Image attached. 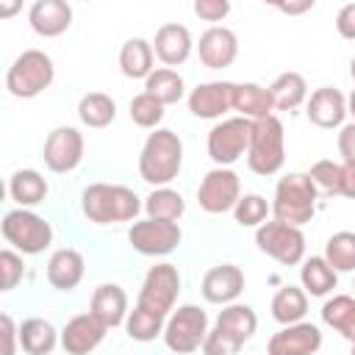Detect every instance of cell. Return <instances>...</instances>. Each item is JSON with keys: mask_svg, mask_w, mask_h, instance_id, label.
Instances as JSON below:
<instances>
[{"mask_svg": "<svg viewBox=\"0 0 355 355\" xmlns=\"http://www.w3.org/2000/svg\"><path fill=\"white\" fill-rule=\"evenodd\" d=\"M233 97H236V83L208 80V83H197L189 92L186 103L197 119H219L222 114H227L233 108Z\"/></svg>", "mask_w": 355, "mask_h": 355, "instance_id": "9a60e30c", "label": "cell"}, {"mask_svg": "<svg viewBox=\"0 0 355 355\" xmlns=\"http://www.w3.org/2000/svg\"><path fill=\"white\" fill-rule=\"evenodd\" d=\"M322 347V330L313 322H297L280 327L269 344L266 355H316Z\"/></svg>", "mask_w": 355, "mask_h": 355, "instance_id": "2e32d148", "label": "cell"}, {"mask_svg": "<svg viewBox=\"0 0 355 355\" xmlns=\"http://www.w3.org/2000/svg\"><path fill=\"white\" fill-rule=\"evenodd\" d=\"M58 341L61 333L53 327V322L42 316H31L19 324V347L25 355H50Z\"/></svg>", "mask_w": 355, "mask_h": 355, "instance_id": "484cf974", "label": "cell"}, {"mask_svg": "<svg viewBox=\"0 0 355 355\" xmlns=\"http://www.w3.org/2000/svg\"><path fill=\"white\" fill-rule=\"evenodd\" d=\"M352 288H355V280H352Z\"/></svg>", "mask_w": 355, "mask_h": 355, "instance_id": "f5cc1de1", "label": "cell"}, {"mask_svg": "<svg viewBox=\"0 0 355 355\" xmlns=\"http://www.w3.org/2000/svg\"><path fill=\"white\" fill-rule=\"evenodd\" d=\"M336 31H338L341 39L355 42V3H347V6L338 8V14H336Z\"/></svg>", "mask_w": 355, "mask_h": 355, "instance_id": "7bdbcfd3", "label": "cell"}, {"mask_svg": "<svg viewBox=\"0 0 355 355\" xmlns=\"http://www.w3.org/2000/svg\"><path fill=\"white\" fill-rule=\"evenodd\" d=\"M183 166V141L169 128H155L139 153V178L153 189L169 186Z\"/></svg>", "mask_w": 355, "mask_h": 355, "instance_id": "7a4b0ae2", "label": "cell"}, {"mask_svg": "<svg viewBox=\"0 0 355 355\" xmlns=\"http://www.w3.org/2000/svg\"><path fill=\"white\" fill-rule=\"evenodd\" d=\"M241 200V180L230 166H214L197 186V202L205 214H227Z\"/></svg>", "mask_w": 355, "mask_h": 355, "instance_id": "4fadbf2b", "label": "cell"}, {"mask_svg": "<svg viewBox=\"0 0 355 355\" xmlns=\"http://www.w3.org/2000/svg\"><path fill=\"white\" fill-rule=\"evenodd\" d=\"M194 50V42H191V33L186 25L180 22H166L155 31V39H153V53L161 64H166L169 69L172 67H180L189 61Z\"/></svg>", "mask_w": 355, "mask_h": 355, "instance_id": "ffe728a7", "label": "cell"}, {"mask_svg": "<svg viewBox=\"0 0 355 355\" xmlns=\"http://www.w3.org/2000/svg\"><path fill=\"white\" fill-rule=\"evenodd\" d=\"M255 244H258V250L263 255L275 258L283 266H297V263L305 261V236H302V227H291V225H283L277 219L263 222L255 230Z\"/></svg>", "mask_w": 355, "mask_h": 355, "instance_id": "8fae6325", "label": "cell"}, {"mask_svg": "<svg viewBox=\"0 0 355 355\" xmlns=\"http://www.w3.org/2000/svg\"><path fill=\"white\" fill-rule=\"evenodd\" d=\"M105 333L108 327L94 313H78L61 327V347L67 355H89L103 344Z\"/></svg>", "mask_w": 355, "mask_h": 355, "instance_id": "e0dca14e", "label": "cell"}, {"mask_svg": "<svg viewBox=\"0 0 355 355\" xmlns=\"http://www.w3.org/2000/svg\"><path fill=\"white\" fill-rule=\"evenodd\" d=\"M47 191H50V186H47L44 175L36 169H17L8 178V197L19 208H33V205L44 202Z\"/></svg>", "mask_w": 355, "mask_h": 355, "instance_id": "83f0119b", "label": "cell"}, {"mask_svg": "<svg viewBox=\"0 0 355 355\" xmlns=\"http://www.w3.org/2000/svg\"><path fill=\"white\" fill-rule=\"evenodd\" d=\"M286 164V130L283 122L272 114L266 119H255L250 130V147H247V166L261 175H277Z\"/></svg>", "mask_w": 355, "mask_h": 355, "instance_id": "5b68a950", "label": "cell"}, {"mask_svg": "<svg viewBox=\"0 0 355 355\" xmlns=\"http://www.w3.org/2000/svg\"><path fill=\"white\" fill-rule=\"evenodd\" d=\"M178 294H180V272H178V266L175 263H155V266L147 269V275L141 280L136 305L166 319L175 311Z\"/></svg>", "mask_w": 355, "mask_h": 355, "instance_id": "9c48e42d", "label": "cell"}, {"mask_svg": "<svg viewBox=\"0 0 355 355\" xmlns=\"http://www.w3.org/2000/svg\"><path fill=\"white\" fill-rule=\"evenodd\" d=\"M308 313V294L302 286H283L275 291L272 297V319L280 322L283 327L286 324H297L302 322Z\"/></svg>", "mask_w": 355, "mask_h": 355, "instance_id": "1f68e13d", "label": "cell"}, {"mask_svg": "<svg viewBox=\"0 0 355 355\" xmlns=\"http://www.w3.org/2000/svg\"><path fill=\"white\" fill-rule=\"evenodd\" d=\"M164 324L166 319L164 316H155L139 305H133V311L128 313V322H125V330L133 341L139 344H147V341H155L158 336H164Z\"/></svg>", "mask_w": 355, "mask_h": 355, "instance_id": "8d00e7d4", "label": "cell"}, {"mask_svg": "<svg viewBox=\"0 0 355 355\" xmlns=\"http://www.w3.org/2000/svg\"><path fill=\"white\" fill-rule=\"evenodd\" d=\"M164 108H166V105H161L153 94L139 92V94L130 100L128 114H130V122H133V125H139V128H144V130H155V128L161 125L164 114H166Z\"/></svg>", "mask_w": 355, "mask_h": 355, "instance_id": "74e56055", "label": "cell"}, {"mask_svg": "<svg viewBox=\"0 0 355 355\" xmlns=\"http://www.w3.org/2000/svg\"><path fill=\"white\" fill-rule=\"evenodd\" d=\"M0 324H3V355H17V341H19V327L14 324V319L8 313L0 316Z\"/></svg>", "mask_w": 355, "mask_h": 355, "instance_id": "ee69618b", "label": "cell"}, {"mask_svg": "<svg viewBox=\"0 0 355 355\" xmlns=\"http://www.w3.org/2000/svg\"><path fill=\"white\" fill-rule=\"evenodd\" d=\"M233 111H239V116L255 122V119H266L275 114V103L266 86L261 83H236V97H233Z\"/></svg>", "mask_w": 355, "mask_h": 355, "instance_id": "4316f807", "label": "cell"}, {"mask_svg": "<svg viewBox=\"0 0 355 355\" xmlns=\"http://www.w3.org/2000/svg\"><path fill=\"white\" fill-rule=\"evenodd\" d=\"M305 114H308V119L316 128H324V130L341 128L344 125V116H347V97L338 89H333V86H319L308 97Z\"/></svg>", "mask_w": 355, "mask_h": 355, "instance_id": "7402d4cb", "label": "cell"}, {"mask_svg": "<svg viewBox=\"0 0 355 355\" xmlns=\"http://www.w3.org/2000/svg\"><path fill=\"white\" fill-rule=\"evenodd\" d=\"M250 130H252V122L244 119V116H230V119L216 122V125L208 130V139H205L208 158H211L216 166H230V164H236L241 155H247Z\"/></svg>", "mask_w": 355, "mask_h": 355, "instance_id": "30bf717a", "label": "cell"}, {"mask_svg": "<svg viewBox=\"0 0 355 355\" xmlns=\"http://www.w3.org/2000/svg\"><path fill=\"white\" fill-rule=\"evenodd\" d=\"M349 78H352V80H355V55H352V58H349Z\"/></svg>", "mask_w": 355, "mask_h": 355, "instance_id": "f907efd6", "label": "cell"}, {"mask_svg": "<svg viewBox=\"0 0 355 355\" xmlns=\"http://www.w3.org/2000/svg\"><path fill=\"white\" fill-rule=\"evenodd\" d=\"M28 22L33 33L44 39H55L69 31L72 25V6L67 0H36L28 8Z\"/></svg>", "mask_w": 355, "mask_h": 355, "instance_id": "44dd1931", "label": "cell"}, {"mask_svg": "<svg viewBox=\"0 0 355 355\" xmlns=\"http://www.w3.org/2000/svg\"><path fill=\"white\" fill-rule=\"evenodd\" d=\"M89 313H94L108 330L119 327L128 322V294L122 286L116 283H103L94 288L92 294V302H89Z\"/></svg>", "mask_w": 355, "mask_h": 355, "instance_id": "603a6c76", "label": "cell"}, {"mask_svg": "<svg viewBox=\"0 0 355 355\" xmlns=\"http://www.w3.org/2000/svg\"><path fill=\"white\" fill-rule=\"evenodd\" d=\"M194 14L205 22H222L230 14V3L227 0H197L194 3Z\"/></svg>", "mask_w": 355, "mask_h": 355, "instance_id": "b9f144b4", "label": "cell"}, {"mask_svg": "<svg viewBox=\"0 0 355 355\" xmlns=\"http://www.w3.org/2000/svg\"><path fill=\"white\" fill-rule=\"evenodd\" d=\"M322 322L344 336L349 344L355 341V297L352 294H333L322 305Z\"/></svg>", "mask_w": 355, "mask_h": 355, "instance_id": "f546056e", "label": "cell"}, {"mask_svg": "<svg viewBox=\"0 0 355 355\" xmlns=\"http://www.w3.org/2000/svg\"><path fill=\"white\" fill-rule=\"evenodd\" d=\"M53 78H55V64H53V58H50L44 50L31 47V50H22V53L11 61V67H8V72H6V89H8V94L17 97V100H33V97H39L44 89H50Z\"/></svg>", "mask_w": 355, "mask_h": 355, "instance_id": "8992f818", "label": "cell"}, {"mask_svg": "<svg viewBox=\"0 0 355 355\" xmlns=\"http://www.w3.org/2000/svg\"><path fill=\"white\" fill-rule=\"evenodd\" d=\"M153 61H155V53H153V44L141 36H133L122 44L119 50V69L125 78L130 80H147L153 75Z\"/></svg>", "mask_w": 355, "mask_h": 355, "instance_id": "d4e9b609", "label": "cell"}, {"mask_svg": "<svg viewBox=\"0 0 355 355\" xmlns=\"http://www.w3.org/2000/svg\"><path fill=\"white\" fill-rule=\"evenodd\" d=\"M205 336H208V313L194 305V302H186V305H178L169 316H166V324H164V344L169 352L175 355H191L197 349H202L205 344Z\"/></svg>", "mask_w": 355, "mask_h": 355, "instance_id": "ba28073f", "label": "cell"}, {"mask_svg": "<svg viewBox=\"0 0 355 355\" xmlns=\"http://www.w3.org/2000/svg\"><path fill=\"white\" fill-rule=\"evenodd\" d=\"M300 283L311 297H327L338 286V272L324 261V255H311L300 266Z\"/></svg>", "mask_w": 355, "mask_h": 355, "instance_id": "f1b7e54d", "label": "cell"}, {"mask_svg": "<svg viewBox=\"0 0 355 355\" xmlns=\"http://www.w3.org/2000/svg\"><path fill=\"white\" fill-rule=\"evenodd\" d=\"M316 200H319V191H316L313 180L308 178V172H288L275 186L272 216L283 225L302 227L313 219Z\"/></svg>", "mask_w": 355, "mask_h": 355, "instance_id": "277c9868", "label": "cell"}, {"mask_svg": "<svg viewBox=\"0 0 355 355\" xmlns=\"http://www.w3.org/2000/svg\"><path fill=\"white\" fill-rule=\"evenodd\" d=\"M269 94H272L275 111H294L302 103H308V83L300 72H280L269 83Z\"/></svg>", "mask_w": 355, "mask_h": 355, "instance_id": "4dcf8cb0", "label": "cell"}, {"mask_svg": "<svg viewBox=\"0 0 355 355\" xmlns=\"http://www.w3.org/2000/svg\"><path fill=\"white\" fill-rule=\"evenodd\" d=\"M144 208L141 197L119 183H89L80 191V211L94 225L133 222Z\"/></svg>", "mask_w": 355, "mask_h": 355, "instance_id": "6da1fadb", "label": "cell"}, {"mask_svg": "<svg viewBox=\"0 0 355 355\" xmlns=\"http://www.w3.org/2000/svg\"><path fill=\"white\" fill-rule=\"evenodd\" d=\"M78 119L86 128H108L116 119V103L105 92H86L78 100Z\"/></svg>", "mask_w": 355, "mask_h": 355, "instance_id": "836d02e7", "label": "cell"}, {"mask_svg": "<svg viewBox=\"0 0 355 355\" xmlns=\"http://www.w3.org/2000/svg\"><path fill=\"white\" fill-rule=\"evenodd\" d=\"M144 92L153 94L161 105H175L186 97V80L178 69L169 67H158L153 69V75L144 80Z\"/></svg>", "mask_w": 355, "mask_h": 355, "instance_id": "d6a6232c", "label": "cell"}, {"mask_svg": "<svg viewBox=\"0 0 355 355\" xmlns=\"http://www.w3.org/2000/svg\"><path fill=\"white\" fill-rule=\"evenodd\" d=\"M316 3L313 0H300V3H275V8L277 11H283V14H305V11H311Z\"/></svg>", "mask_w": 355, "mask_h": 355, "instance_id": "7dc6e473", "label": "cell"}, {"mask_svg": "<svg viewBox=\"0 0 355 355\" xmlns=\"http://www.w3.org/2000/svg\"><path fill=\"white\" fill-rule=\"evenodd\" d=\"M83 150H86L83 133L78 128H72V125H58L55 130L47 133L42 158H44V166L50 172L67 175L83 161Z\"/></svg>", "mask_w": 355, "mask_h": 355, "instance_id": "5bb4252c", "label": "cell"}, {"mask_svg": "<svg viewBox=\"0 0 355 355\" xmlns=\"http://www.w3.org/2000/svg\"><path fill=\"white\" fill-rule=\"evenodd\" d=\"M86 261L75 247H61L47 261V283L58 291H72L83 280Z\"/></svg>", "mask_w": 355, "mask_h": 355, "instance_id": "cb8c5ba5", "label": "cell"}, {"mask_svg": "<svg viewBox=\"0 0 355 355\" xmlns=\"http://www.w3.org/2000/svg\"><path fill=\"white\" fill-rule=\"evenodd\" d=\"M183 239V230L178 222H166V219H139L130 225L128 230V241L136 252L150 255V258H161L178 250Z\"/></svg>", "mask_w": 355, "mask_h": 355, "instance_id": "7c38bea8", "label": "cell"}, {"mask_svg": "<svg viewBox=\"0 0 355 355\" xmlns=\"http://www.w3.org/2000/svg\"><path fill=\"white\" fill-rule=\"evenodd\" d=\"M338 194L347 200H355V164L352 161L341 164V191Z\"/></svg>", "mask_w": 355, "mask_h": 355, "instance_id": "bcb514c9", "label": "cell"}, {"mask_svg": "<svg viewBox=\"0 0 355 355\" xmlns=\"http://www.w3.org/2000/svg\"><path fill=\"white\" fill-rule=\"evenodd\" d=\"M338 153H341L344 161L355 164V122L341 125V130H338Z\"/></svg>", "mask_w": 355, "mask_h": 355, "instance_id": "f6af8a7d", "label": "cell"}, {"mask_svg": "<svg viewBox=\"0 0 355 355\" xmlns=\"http://www.w3.org/2000/svg\"><path fill=\"white\" fill-rule=\"evenodd\" d=\"M347 114H352V122H355V89H352L349 97H347Z\"/></svg>", "mask_w": 355, "mask_h": 355, "instance_id": "681fc988", "label": "cell"}, {"mask_svg": "<svg viewBox=\"0 0 355 355\" xmlns=\"http://www.w3.org/2000/svg\"><path fill=\"white\" fill-rule=\"evenodd\" d=\"M202 300L211 305H230L244 291V272L236 263H219L211 266L202 277Z\"/></svg>", "mask_w": 355, "mask_h": 355, "instance_id": "ac0fdd59", "label": "cell"}, {"mask_svg": "<svg viewBox=\"0 0 355 355\" xmlns=\"http://www.w3.org/2000/svg\"><path fill=\"white\" fill-rule=\"evenodd\" d=\"M14 11H19V3H0V17H11Z\"/></svg>", "mask_w": 355, "mask_h": 355, "instance_id": "c3c4849f", "label": "cell"}, {"mask_svg": "<svg viewBox=\"0 0 355 355\" xmlns=\"http://www.w3.org/2000/svg\"><path fill=\"white\" fill-rule=\"evenodd\" d=\"M349 355H355V341H352V349H349Z\"/></svg>", "mask_w": 355, "mask_h": 355, "instance_id": "816d5d0a", "label": "cell"}, {"mask_svg": "<svg viewBox=\"0 0 355 355\" xmlns=\"http://www.w3.org/2000/svg\"><path fill=\"white\" fill-rule=\"evenodd\" d=\"M197 55L208 69H227L239 55V39L230 28L214 25L197 42Z\"/></svg>", "mask_w": 355, "mask_h": 355, "instance_id": "d6986e66", "label": "cell"}, {"mask_svg": "<svg viewBox=\"0 0 355 355\" xmlns=\"http://www.w3.org/2000/svg\"><path fill=\"white\" fill-rule=\"evenodd\" d=\"M3 239L22 255H39L53 244V225L31 208H14L0 222Z\"/></svg>", "mask_w": 355, "mask_h": 355, "instance_id": "52a82bcc", "label": "cell"}, {"mask_svg": "<svg viewBox=\"0 0 355 355\" xmlns=\"http://www.w3.org/2000/svg\"><path fill=\"white\" fill-rule=\"evenodd\" d=\"M308 178L313 180L316 191L324 194V197H333L341 191V164L330 161V158H322L316 161L311 169H308Z\"/></svg>", "mask_w": 355, "mask_h": 355, "instance_id": "ab89813d", "label": "cell"}, {"mask_svg": "<svg viewBox=\"0 0 355 355\" xmlns=\"http://www.w3.org/2000/svg\"><path fill=\"white\" fill-rule=\"evenodd\" d=\"M144 211L150 219H166V222H178L183 214H186V200L180 191L169 189V186H161V189H153L147 197H144Z\"/></svg>", "mask_w": 355, "mask_h": 355, "instance_id": "e575fe53", "label": "cell"}, {"mask_svg": "<svg viewBox=\"0 0 355 355\" xmlns=\"http://www.w3.org/2000/svg\"><path fill=\"white\" fill-rule=\"evenodd\" d=\"M269 214H272V205L266 202V197L261 194H241V200L236 202L233 208V219L236 225L241 227H261L263 222H269Z\"/></svg>", "mask_w": 355, "mask_h": 355, "instance_id": "f35d334b", "label": "cell"}, {"mask_svg": "<svg viewBox=\"0 0 355 355\" xmlns=\"http://www.w3.org/2000/svg\"><path fill=\"white\" fill-rule=\"evenodd\" d=\"M324 261L336 272H355V233L338 230L324 241Z\"/></svg>", "mask_w": 355, "mask_h": 355, "instance_id": "d590c367", "label": "cell"}, {"mask_svg": "<svg viewBox=\"0 0 355 355\" xmlns=\"http://www.w3.org/2000/svg\"><path fill=\"white\" fill-rule=\"evenodd\" d=\"M258 330V316L244 302H230L219 311L214 327L205 336L202 355H236Z\"/></svg>", "mask_w": 355, "mask_h": 355, "instance_id": "3957f363", "label": "cell"}, {"mask_svg": "<svg viewBox=\"0 0 355 355\" xmlns=\"http://www.w3.org/2000/svg\"><path fill=\"white\" fill-rule=\"evenodd\" d=\"M25 277V263H22V255L14 252L11 247H6L0 252V286L3 291H11L17 288V283Z\"/></svg>", "mask_w": 355, "mask_h": 355, "instance_id": "60d3db41", "label": "cell"}]
</instances>
